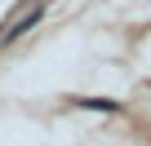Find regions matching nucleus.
<instances>
[{"mask_svg": "<svg viewBox=\"0 0 151 146\" xmlns=\"http://www.w3.org/2000/svg\"><path fill=\"white\" fill-rule=\"evenodd\" d=\"M40 14H45V5H36V0H31V5H22V9L14 14V22L0 31V44H14V40H22V36H27V31L40 22Z\"/></svg>", "mask_w": 151, "mask_h": 146, "instance_id": "obj_1", "label": "nucleus"}, {"mask_svg": "<svg viewBox=\"0 0 151 146\" xmlns=\"http://www.w3.org/2000/svg\"><path fill=\"white\" fill-rule=\"evenodd\" d=\"M76 106H85V111H102V115H120V102H107V98H80Z\"/></svg>", "mask_w": 151, "mask_h": 146, "instance_id": "obj_2", "label": "nucleus"}]
</instances>
